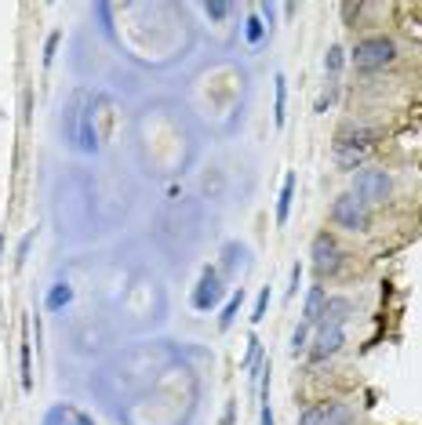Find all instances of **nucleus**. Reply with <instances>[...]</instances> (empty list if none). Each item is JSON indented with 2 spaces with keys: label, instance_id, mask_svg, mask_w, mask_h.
<instances>
[{
  "label": "nucleus",
  "instance_id": "2",
  "mask_svg": "<svg viewBox=\"0 0 422 425\" xmlns=\"http://www.w3.org/2000/svg\"><path fill=\"white\" fill-rule=\"evenodd\" d=\"M375 149V131L368 128H350L335 138V145H331V157H335V164L342 171H360V164L368 160V153Z\"/></svg>",
  "mask_w": 422,
  "mask_h": 425
},
{
  "label": "nucleus",
  "instance_id": "31",
  "mask_svg": "<svg viewBox=\"0 0 422 425\" xmlns=\"http://www.w3.org/2000/svg\"><path fill=\"white\" fill-rule=\"evenodd\" d=\"M0 255H4V236H0Z\"/></svg>",
  "mask_w": 422,
  "mask_h": 425
},
{
  "label": "nucleus",
  "instance_id": "27",
  "mask_svg": "<svg viewBox=\"0 0 422 425\" xmlns=\"http://www.w3.org/2000/svg\"><path fill=\"white\" fill-rule=\"evenodd\" d=\"M29 248H33V233H26V236H22V244H18V258H15L18 265L29 258Z\"/></svg>",
  "mask_w": 422,
  "mask_h": 425
},
{
  "label": "nucleus",
  "instance_id": "12",
  "mask_svg": "<svg viewBox=\"0 0 422 425\" xmlns=\"http://www.w3.org/2000/svg\"><path fill=\"white\" fill-rule=\"evenodd\" d=\"M350 298H339V294H328V302H324V313H320V324H346V316H350ZM317 324V327H320Z\"/></svg>",
  "mask_w": 422,
  "mask_h": 425
},
{
  "label": "nucleus",
  "instance_id": "30",
  "mask_svg": "<svg viewBox=\"0 0 422 425\" xmlns=\"http://www.w3.org/2000/svg\"><path fill=\"white\" fill-rule=\"evenodd\" d=\"M73 425H95V418H92V414H80V411H77V414H73Z\"/></svg>",
  "mask_w": 422,
  "mask_h": 425
},
{
  "label": "nucleus",
  "instance_id": "7",
  "mask_svg": "<svg viewBox=\"0 0 422 425\" xmlns=\"http://www.w3.org/2000/svg\"><path fill=\"white\" fill-rule=\"evenodd\" d=\"M222 294H226V287H222V272L219 269H211V265H204L200 269V280H197V287H193V309L197 313H211L222 302Z\"/></svg>",
  "mask_w": 422,
  "mask_h": 425
},
{
  "label": "nucleus",
  "instance_id": "4",
  "mask_svg": "<svg viewBox=\"0 0 422 425\" xmlns=\"http://www.w3.org/2000/svg\"><path fill=\"white\" fill-rule=\"evenodd\" d=\"M394 58H397V44L389 37H364L350 51V62L357 70H382V66L394 62Z\"/></svg>",
  "mask_w": 422,
  "mask_h": 425
},
{
  "label": "nucleus",
  "instance_id": "20",
  "mask_svg": "<svg viewBox=\"0 0 422 425\" xmlns=\"http://www.w3.org/2000/svg\"><path fill=\"white\" fill-rule=\"evenodd\" d=\"M288 353H291V356L310 353V324H298V327L291 331V346H288Z\"/></svg>",
  "mask_w": 422,
  "mask_h": 425
},
{
  "label": "nucleus",
  "instance_id": "29",
  "mask_svg": "<svg viewBox=\"0 0 422 425\" xmlns=\"http://www.w3.org/2000/svg\"><path fill=\"white\" fill-rule=\"evenodd\" d=\"M233 414H237V400L226 404V411H222V425H233Z\"/></svg>",
  "mask_w": 422,
  "mask_h": 425
},
{
  "label": "nucleus",
  "instance_id": "22",
  "mask_svg": "<svg viewBox=\"0 0 422 425\" xmlns=\"http://www.w3.org/2000/svg\"><path fill=\"white\" fill-rule=\"evenodd\" d=\"M229 11H233V4H226V0H204V15L215 18V22H222Z\"/></svg>",
  "mask_w": 422,
  "mask_h": 425
},
{
  "label": "nucleus",
  "instance_id": "5",
  "mask_svg": "<svg viewBox=\"0 0 422 425\" xmlns=\"http://www.w3.org/2000/svg\"><path fill=\"white\" fill-rule=\"evenodd\" d=\"M353 193L364 204H386L389 193H394V178L382 167H360L353 175Z\"/></svg>",
  "mask_w": 422,
  "mask_h": 425
},
{
  "label": "nucleus",
  "instance_id": "6",
  "mask_svg": "<svg viewBox=\"0 0 422 425\" xmlns=\"http://www.w3.org/2000/svg\"><path fill=\"white\" fill-rule=\"evenodd\" d=\"M310 258H313V269L320 272V277H335V272L342 269V248L339 240L331 233H317L313 244H310Z\"/></svg>",
  "mask_w": 422,
  "mask_h": 425
},
{
  "label": "nucleus",
  "instance_id": "8",
  "mask_svg": "<svg viewBox=\"0 0 422 425\" xmlns=\"http://www.w3.org/2000/svg\"><path fill=\"white\" fill-rule=\"evenodd\" d=\"M342 346H346V331H342L339 324H320V327H317V338H313V346H310V360H313V363H324V360L335 356Z\"/></svg>",
  "mask_w": 422,
  "mask_h": 425
},
{
  "label": "nucleus",
  "instance_id": "23",
  "mask_svg": "<svg viewBox=\"0 0 422 425\" xmlns=\"http://www.w3.org/2000/svg\"><path fill=\"white\" fill-rule=\"evenodd\" d=\"M266 309H269V287H262V291H259V298H255L251 324H262V320H266Z\"/></svg>",
  "mask_w": 422,
  "mask_h": 425
},
{
  "label": "nucleus",
  "instance_id": "26",
  "mask_svg": "<svg viewBox=\"0 0 422 425\" xmlns=\"http://www.w3.org/2000/svg\"><path fill=\"white\" fill-rule=\"evenodd\" d=\"M298 284H303V262H295V265H291V280H288V291H284V294L295 298V294H298Z\"/></svg>",
  "mask_w": 422,
  "mask_h": 425
},
{
  "label": "nucleus",
  "instance_id": "28",
  "mask_svg": "<svg viewBox=\"0 0 422 425\" xmlns=\"http://www.w3.org/2000/svg\"><path fill=\"white\" fill-rule=\"evenodd\" d=\"M259 425H277L274 407H269V404H259Z\"/></svg>",
  "mask_w": 422,
  "mask_h": 425
},
{
  "label": "nucleus",
  "instance_id": "14",
  "mask_svg": "<svg viewBox=\"0 0 422 425\" xmlns=\"http://www.w3.org/2000/svg\"><path fill=\"white\" fill-rule=\"evenodd\" d=\"M244 258H248V248H244V244H237V240H229V244L222 248V277H233Z\"/></svg>",
  "mask_w": 422,
  "mask_h": 425
},
{
  "label": "nucleus",
  "instance_id": "25",
  "mask_svg": "<svg viewBox=\"0 0 422 425\" xmlns=\"http://www.w3.org/2000/svg\"><path fill=\"white\" fill-rule=\"evenodd\" d=\"M58 40H63V33H58V29H55V33L44 40V66H51L55 62V51H58Z\"/></svg>",
  "mask_w": 422,
  "mask_h": 425
},
{
  "label": "nucleus",
  "instance_id": "18",
  "mask_svg": "<svg viewBox=\"0 0 422 425\" xmlns=\"http://www.w3.org/2000/svg\"><path fill=\"white\" fill-rule=\"evenodd\" d=\"M244 40H248L251 48H259V44L266 40V26H262L259 11H251V15H248V22H244Z\"/></svg>",
  "mask_w": 422,
  "mask_h": 425
},
{
  "label": "nucleus",
  "instance_id": "10",
  "mask_svg": "<svg viewBox=\"0 0 422 425\" xmlns=\"http://www.w3.org/2000/svg\"><path fill=\"white\" fill-rule=\"evenodd\" d=\"M324 302H328V291H324L320 284H313V287L306 291V306H303V324H310V327H317V324H320Z\"/></svg>",
  "mask_w": 422,
  "mask_h": 425
},
{
  "label": "nucleus",
  "instance_id": "21",
  "mask_svg": "<svg viewBox=\"0 0 422 425\" xmlns=\"http://www.w3.org/2000/svg\"><path fill=\"white\" fill-rule=\"evenodd\" d=\"M259 363H262V342H259V335H251V338H248V353H244V360H240V371L251 375Z\"/></svg>",
  "mask_w": 422,
  "mask_h": 425
},
{
  "label": "nucleus",
  "instance_id": "17",
  "mask_svg": "<svg viewBox=\"0 0 422 425\" xmlns=\"http://www.w3.org/2000/svg\"><path fill=\"white\" fill-rule=\"evenodd\" d=\"M342 62H346V51H342V44H331L328 48V55H324V73L335 80L339 73H342Z\"/></svg>",
  "mask_w": 422,
  "mask_h": 425
},
{
  "label": "nucleus",
  "instance_id": "24",
  "mask_svg": "<svg viewBox=\"0 0 422 425\" xmlns=\"http://www.w3.org/2000/svg\"><path fill=\"white\" fill-rule=\"evenodd\" d=\"M298 425H324V404H317V407H306L303 414H298Z\"/></svg>",
  "mask_w": 422,
  "mask_h": 425
},
{
  "label": "nucleus",
  "instance_id": "9",
  "mask_svg": "<svg viewBox=\"0 0 422 425\" xmlns=\"http://www.w3.org/2000/svg\"><path fill=\"white\" fill-rule=\"evenodd\" d=\"M18 363H22V389H33V342H29V324H22V342H18Z\"/></svg>",
  "mask_w": 422,
  "mask_h": 425
},
{
  "label": "nucleus",
  "instance_id": "1",
  "mask_svg": "<svg viewBox=\"0 0 422 425\" xmlns=\"http://www.w3.org/2000/svg\"><path fill=\"white\" fill-rule=\"evenodd\" d=\"M66 138L80 149L84 157H95L99 153V135H95V99L77 91L70 113H66Z\"/></svg>",
  "mask_w": 422,
  "mask_h": 425
},
{
  "label": "nucleus",
  "instance_id": "3",
  "mask_svg": "<svg viewBox=\"0 0 422 425\" xmlns=\"http://www.w3.org/2000/svg\"><path fill=\"white\" fill-rule=\"evenodd\" d=\"M331 222L346 233H364L372 226V204H364L350 189V193L335 197V204H331Z\"/></svg>",
  "mask_w": 422,
  "mask_h": 425
},
{
  "label": "nucleus",
  "instance_id": "13",
  "mask_svg": "<svg viewBox=\"0 0 422 425\" xmlns=\"http://www.w3.org/2000/svg\"><path fill=\"white\" fill-rule=\"evenodd\" d=\"M73 302V287L66 284V280H58V284H51L48 287V294H44V306H48V313H63L66 306Z\"/></svg>",
  "mask_w": 422,
  "mask_h": 425
},
{
  "label": "nucleus",
  "instance_id": "11",
  "mask_svg": "<svg viewBox=\"0 0 422 425\" xmlns=\"http://www.w3.org/2000/svg\"><path fill=\"white\" fill-rule=\"evenodd\" d=\"M291 204H295V171H288L284 182H281V197H277V226H281V229H284L288 219H291Z\"/></svg>",
  "mask_w": 422,
  "mask_h": 425
},
{
  "label": "nucleus",
  "instance_id": "15",
  "mask_svg": "<svg viewBox=\"0 0 422 425\" xmlns=\"http://www.w3.org/2000/svg\"><path fill=\"white\" fill-rule=\"evenodd\" d=\"M240 306H244V287H237V291L226 298V306H222V313H219V331H229V327H233Z\"/></svg>",
  "mask_w": 422,
  "mask_h": 425
},
{
  "label": "nucleus",
  "instance_id": "16",
  "mask_svg": "<svg viewBox=\"0 0 422 425\" xmlns=\"http://www.w3.org/2000/svg\"><path fill=\"white\" fill-rule=\"evenodd\" d=\"M284 106H288V80L284 73L274 77V124L284 128Z\"/></svg>",
  "mask_w": 422,
  "mask_h": 425
},
{
  "label": "nucleus",
  "instance_id": "19",
  "mask_svg": "<svg viewBox=\"0 0 422 425\" xmlns=\"http://www.w3.org/2000/svg\"><path fill=\"white\" fill-rule=\"evenodd\" d=\"M350 404H324V425H350Z\"/></svg>",
  "mask_w": 422,
  "mask_h": 425
}]
</instances>
